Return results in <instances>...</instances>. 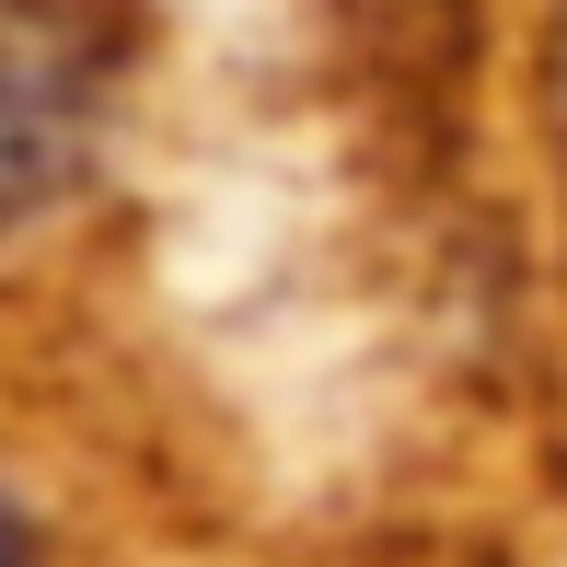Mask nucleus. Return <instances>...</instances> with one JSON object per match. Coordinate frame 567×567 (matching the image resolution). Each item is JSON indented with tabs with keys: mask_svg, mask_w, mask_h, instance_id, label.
I'll use <instances>...</instances> for the list:
<instances>
[{
	"mask_svg": "<svg viewBox=\"0 0 567 567\" xmlns=\"http://www.w3.org/2000/svg\"><path fill=\"white\" fill-rule=\"evenodd\" d=\"M82 127H93L82 47H70L47 12H0V231L35 220L47 197H70Z\"/></svg>",
	"mask_w": 567,
	"mask_h": 567,
	"instance_id": "1",
	"label": "nucleus"
},
{
	"mask_svg": "<svg viewBox=\"0 0 567 567\" xmlns=\"http://www.w3.org/2000/svg\"><path fill=\"white\" fill-rule=\"evenodd\" d=\"M23 556H35V522H23V498L0 486V567H23Z\"/></svg>",
	"mask_w": 567,
	"mask_h": 567,
	"instance_id": "2",
	"label": "nucleus"
}]
</instances>
